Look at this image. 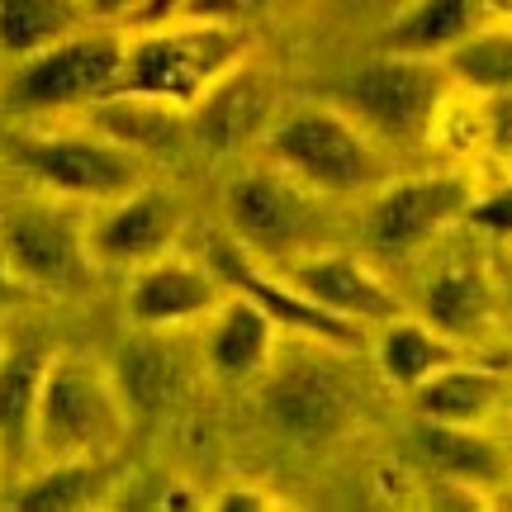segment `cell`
Returning a JSON list of instances; mask_svg holds the SVG:
<instances>
[{
    "label": "cell",
    "mask_w": 512,
    "mask_h": 512,
    "mask_svg": "<svg viewBox=\"0 0 512 512\" xmlns=\"http://www.w3.org/2000/svg\"><path fill=\"white\" fill-rule=\"evenodd\" d=\"M252 57L247 24H219V19H162L143 24L124 38V72L114 95H147L176 110H195L214 81Z\"/></svg>",
    "instance_id": "1"
},
{
    "label": "cell",
    "mask_w": 512,
    "mask_h": 512,
    "mask_svg": "<svg viewBox=\"0 0 512 512\" xmlns=\"http://www.w3.org/2000/svg\"><path fill=\"white\" fill-rule=\"evenodd\" d=\"M128 432V403L114 384V370L91 356L57 351L48 356L38 389L34 456L38 460H110Z\"/></svg>",
    "instance_id": "2"
},
{
    "label": "cell",
    "mask_w": 512,
    "mask_h": 512,
    "mask_svg": "<svg viewBox=\"0 0 512 512\" xmlns=\"http://www.w3.org/2000/svg\"><path fill=\"white\" fill-rule=\"evenodd\" d=\"M124 72V34L114 29H76L29 57H15L10 76H0V100L15 114L86 110L114 95Z\"/></svg>",
    "instance_id": "3"
},
{
    "label": "cell",
    "mask_w": 512,
    "mask_h": 512,
    "mask_svg": "<svg viewBox=\"0 0 512 512\" xmlns=\"http://www.w3.org/2000/svg\"><path fill=\"white\" fill-rule=\"evenodd\" d=\"M271 157L313 195H366L384 185V152L356 114L309 105L271 124Z\"/></svg>",
    "instance_id": "4"
},
{
    "label": "cell",
    "mask_w": 512,
    "mask_h": 512,
    "mask_svg": "<svg viewBox=\"0 0 512 512\" xmlns=\"http://www.w3.org/2000/svg\"><path fill=\"white\" fill-rule=\"evenodd\" d=\"M451 86L456 81L441 57L375 48V57L361 62V72L351 76L347 100L370 133H380L389 143H427L441 128Z\"/></svg>",
    "instance_id": "5"
},
{
    "label": "cell",
    "mask_w": 512,
    "mask_h": 512,
    "mask_svg": "<svg viewBox=\"0 0 512 512\" xmlns=\"http://www.w3.org/2000/svg\"><path fill=\"white\" fill-rule=\"evenodd\" d=\"M309 347H275L261 380V408L275 432H285L299 446H328L356 422V389Z\"/></svg>",
    "instance_id": "6"
},
{
    "label": "cell",
    "mask_w": 512,
    "mask_h": 512,
    "mask_svg": "<svg viewBox=\"0 0 512 512\" xmlns=\"http://www.w3.org/2000/svg\"><path fill=\"white\" fill-rule=\"evenodd\" d=\"M19 166L43 181L62 200L110 204L128 190L143 185V157L114 143L110 133L86 128V133H34L19 138Z\"/></svg>",
    "instance_id": "7"
},
{
    "label": "cell",
    "mask_w": 512,
    "mask_h": 512,
    "mask_svg": "<svg viewBox=\"0 0 512 512\" xmlns=\"http://www.w3.org/2000/svg\"><path fill=\"white\" fill-rule=\"evenodd\" d=\"M228 228L247 256L285 261L304 252L318 223V195L304 181H294L285 166H247L223 195Z\"/></svg>",
    "instance_id": "8"
},
{
    "label": "cell",
    "mask_w": 512,
    "mask_h": 512,
    "mask_svg": "<svg viewBox=\"0 0 512 512\" xmlns=\"http://www.w3.org/2000/svg\"><path fill=\"white\" fill-rule=\"evenodd\" d=\"M0 252L29 290H72L91 266V242L86 223L67 204H15L0 219Z\"/></svg>",
    "instance_id": "9"
},
{
    "label": "cell",
    "mask_w": 512,
    "mask_h": 512,
    "mask_svg": "<svg viewBox=\"0 0 512 512\" xmlns=\"http://www.w3.org/2000/svg\"><path fill=\"white\" fill-rule=\"evenodd\" d=\"M209 266L219 271V280L228 290L256 299V304L275 318L280 332H294V337L318 342V347H332V351H366V328H361V323L318 309V304L304 299L280 271H261L256 256H247L242 247H233V242H214V247H209Z\"/></svg>",
    "instance_id": "10"
},
{
    "label": "cell",
    "mask_w": 512,
    "mask_h": 512,
    "mask_svg": "<svg viewBox=\"0 0 512 512\" xmlns=\"http://www.w3.org/2000/svg\"><path fill=\"white\" fill-rule=\"evenodd\" d=\"M475 200V185L441 171V176H408V181H384L370 204V242L380 252H413L422 242H432L441 228L465 219V209Z\"/></svg>",
    "instance_id": "11"
},
{
    "label": "cell",
    "mask_w": 512,
    "mask_h": 512,
    "mask_svg": "<svg viewBox=\"0 0 512 512\" xmlns=\"http://www.w3.org/2000/svg\"><path fill=\"white\" fill-rule=\"evenodd\" d=\"M223 294H228V285L209 261H185L171 247L166 256L133 266L128 318H133V328H190L219 309Z\"/></svg>",
    "instance_id": "12"
},
{
    "label": "cell",
    "mask_w": 512,
    "mask_h": 512,
    "mask_svg": "<svg viewBox=\"0 0 512 512\" xmlns=\"http://www.w3.org/2000/svg\"><path fill=\"white\" fill-rule=\"evenodd\" d=\"M185 328H138L114 356V384L128 403V418L171 413L190 394L200 356L181 342Z\"/></svg>",
    "instance_id": "13"
},
{
    "label": "cell",
    "mask_w": 512,
    "mask_h": 512,
    "mask_svg": "<svg viewBox=\"0 0 512 512\" xmlns=\"http://www.w3.org/2000/svg\"><path fill=\"white\" fill-rule=\"evenodd\" d=\"M181 238V204L171 190L138 185L105 204V214L86 228L91 261L100 266H143L152 256H166Z\"/></svg>",
    "instance_id": "14"
},
{
    "label": "cell",
    "mask_w": 512,
    "mask_h": 512,
    "mask_svg": "<svg viewBox=\"0 0 512 512\" xmlns=\"http://www.w3.org/2000/svg\"><path fill=\"white\" fill-rule=\"evenodd\" d=\"M280 275H285L304 299H313L318 309L337 313V318H351V323H361V328H380L389 318L408 313V304H403L399 294L389 290L380 275L351 252H313V256H304V261H290Z\"/></svg>",
    "instance_id": "15"
},
{
    "label": "cell",
    "mask_w": 512,
    "mask_h": 512,
    "mask_svg": "<svg viewBox=\"0 0 512 512\" xmlns=\"http://www.w3.org/2000/svg\"><path fill=\"white\" fill-rule=\"evenodd\" d=\"M275 124V86L256 72L252 57H242L233 72L214 81L190 110V138L214 152H238Z\"/></svg>",
    "instance_id": "16"
},
{
    "label": "cell",
    "mask_w": 512,
    "mask_h": 512,
    "mask_svg": "<svg viewBox=\"0 0 512 512\" xmlns=\"http://www.w3.org/2000/svg\"><path fill=\"white\" fill-rule=\"evenodd\" d=\"M275 347H280V328H275L271 313L261 309L256 299H247V294L228 290L219 309L209 313L200 361L214 370L219 380L242 384V380H256V375L266 370Z\"/></svg>",
    "instance_id": "17"
},
{
    "label": "cell",
    "mask_w": 512,
    "mask_h": 512,
    "mask_svg": "<svg viewBox=\"0 0 512 512\" xmlns=\"http://www.w3.org/2000/svg\"><path fill=\"white\" fill-rule=\"evenodd\" d=\"M508 394V380L503 370L494 366H479L475 356H465L456 366H441L437 375L408 394L418 418L427 422H456V427H484V422L498 413V403Z\"/></svg>",
    "instance_id": "18"
},
{
    "label": "cell",
    "mask_w": 512,
    "mask_h": 512,
    "mask_svg": "<svg viewBox=\"0 0 512 512\" xmlns=\"http://www.w3.org/2000/svg\"><path fill=\"white\" fill-rule=\"evenodd\" d=\"M48 356L34 347L0 351V456L15 475L34 460V422H38V389H43Z\"/></svg>",
    "instance_id": "19"
},
{
    "label": "cell",
    "mask_w": 512,
    "mask_h": 512,
    "mask_svg": "<svg viewBox=\"0 0 512 512\" xmlns=\"http://www.w3.org/2000/svg\"><path fill=\"white\" fill-rule=\"evenodd\" d=\"M418 446L437 465V475H446L456 489H494V484H508L512 475V460L503 456V446L489 441L479 427L418 418Z\"/></svg>",
    "instance_id": "20"
},
{
    "label": "cell",
    "mask_w": 512,
    "mask_h": 512,
    "mask_svg": "<svg viewBox=\"0 0 512 512\" xmlns=\"http://www.w3.org/2000/svg\"><path fill=\"white\" fill-rule=\"evenodd\" d=\"M375 356H380L384 375L399 384L403 394H413V389H418L427 375H437L441 366H456V361H465V356H470V347H465V342H456V337H446L441 328H432L427 318L399 313V318L380 323V347H375Z\"/></svg>",
    "instance_id": "21"
},
{
    "label": "cell",
    "mask_w": 512,
    "mask_h": 512,
    "mask_svg": "<svg viewBox=\"0 0 512 512\" xmlns=\"http://www.w3.org/2000/svg\"><path fill=\"white\" fill-rule=\"evenodd\" d=\"M484 19H489V0H413L384 29L380 48H389V53H418V57H446Z\"/></svg>",
    "instance_id": "22"
},
{
    "label": "cell",
    "mask_w": 512,
    "mask_h": 512,
    "mask_svg": "<svg viewBox=\"0 0 512 512\" xmlns=\"http://www.w3.org/2000/svg\"><path fill=\"white\" fill-rule=\"evenodd\" d=\"M110 489V460H43V470L34 479H24L10 503L19 512H86L105 508Z\"/></svg>",
    "instance_id": "23"
},
{
    "label": "cell",
    "mask_w": 512,
    "mask_h": 512,
    "mask_svg": "<svg viewBox=\"0 0 512 512\" xmlns=\"http://www.w3.org/2000/svg\"><path fill=\"white\" fill-rule=\"evenodd\" d=\"M494 285H489V275L479 271V266H446V271L432 275V285H427V299H422V318L441 328L446 337H456V342H470L479 332L494 323Z\"/></svg>",
    "instance_id": "24"
},
{
    "label": "cell",
    "mask_w": 512,
    "mask_h": 512,
    "mask_svg": "<svg viewBox=\"0 0 512 512\" xmlns=\"http://www.w3.org/2000/svg\"><path fill=\"white\" fill-rule=\"evenodd\" d=\"M95 128L124 143L128 152H162L190 138V110L147 100V95H105L95 105Z\"/></svg>",
    "instance_id": "25"
},
{
    "label": "cell",
    "mask_w": 512,
    "mask_h": 512,
    "mask_svg": "<svg viewBox=\"0 0 512 512\" xmlns=\"http://www.w3.org/2000/svg\"><path fill=\"white\" fill-rule=\"evenodd\" d=\"M95 24L86 0H0V57H29Z\"/></svg>",
    "instance_id": "26"
},
{
    "label": "cell",
    "mask_w": 512,
    "mask_h": 512,
    "mask_svg": "<svg viewBox=\"0 0 512 512\" xmlns=\"http://www.w3.org/2000/svg\"><path fill=\"white\" fill-rule=\"evenodd\" d=\"M456 86L475 95H512V24L484 19L441 57Z\"/></svg>",
    "instance_id": "27"
},
{
    "label": "cell",
    "mask_w": 512,
    "mask_h": 512,
    "mask_svg": "<svg viewBox=\"0 0 512 512\" xmlns=\"http://www.w3.org/2000/svg\"><path fill=\"white\" fill-rule=\"evenodd\" d=\"M465 223L479 228V233H489V238L512 242V181L489 190V195H475L470 209H465Z\"/></svg>",
    "instance_id": "28"
},
{
    "label": "cell",
    "mask_w": 512,
    "mask_h": 512,
    "mask_svg": "<svg viewBox=\"0 0 512 512\" xmlns=\"http://www.w3.org/2000/svg\"><path fill=\"white\" fill-rule=\"evenodd\" d=\"M204 508H214V512H275V508H290V503L280 494H271V489L252 484V479H238V484H223Z\"/></svg>",
    "instance_id": "29"
},
{
    "label": "cell",
    "mask_w": 512,
    "mask_h": 512,
    "mask_svg": "<svg viewBox=\"0 0 512 512\" xmlns=\"http://www.w3.org/2000/svg\"><path fill=\"white\" fill-rule=\"evenodd\" d=\"M256 10H266V0H181L176 15L181 19H219V24H247Z\"/></svg>",
    "instance_id": "30"
},
{
    "label": "cell",
    "mask_w": 512,
    "mask_h": 512,
    "mask_svg": "<svg viewBox=\"0 0 512 512\" xmlns=\"http://www.w3.org/2000/svg\"><path fill=\"white\" fill-rule=\"evenodd\" d=\"M143 5L147 0H86V10H91L95 24H133Z\"/></svg>",
    "instance_id": "31"
},
{
    "label": "cell",
    "mask_w": 512,
    "mask_h": 512,
    "mask_svg": "<svg viewBox=\"0 0 512 512\" xmlns=\"http://www.w3.org/2000/svg\"><path fill=\"white\" fill-rule=\"evenodd\" d=\"M24 294H29V285L19 280V271L10 266V256L0 252V309H10V304H19Z\"/></svg>",
    "instance_id": "32"
},
{
    "label": "cell",
    "mask_w": 512,
    "mask_h": 512,
    "mask_svg": "<svg viewBox=\"0 0 512 512\" xmlns=\"http://www.w3.org/2000/svg\"><path fill=\"white\" fill-rule=\"evenodd\" d=\"M181 10V0H147L143 10H138V19H133V29H143V24H162V19H171Z\"/></svg>",
    "instance_id": "33"
},
{
    "label": "cell",
    "mask_w": 512,
    "mask_h": 512,
    "mask_svg": "<svg viewBox=\"0 0 512 512\" xmlns=\"http://www.w3.org/2000/svg\"><path fill=\"white\" fill-rule=\"evenodd\" d=\"M503 508H512V475H508V498H503Z\"/></svg>",
    "instance_id": "34"
},
{
    "label": "cell",
    "mask_w": 512,
    "mask_h": 512,
    "mask_svg": "<svg viewBox=\"0 0 512 512\" xmlns=\"http://www.w3.org/2000/svg\"><path fill=\"white\" fill-rule=\"evenodd\" d=\"M5 475H10V470H5V456H0V479H5Z\"/></svg>",
    "instance_id": "35"
},
{
    "label": "cell",
    "mask_w": 512,
    "mask_h": 512,
    "mask_svg": "<svg viewBox=\"0 0 512 512\" xmlns=\"http://www.w3.org/2000/svg\"><path fill=\"white\" fill-rule=\"evenodd\" d=\"M0 76H5V67H0Z\"/></svg>",
    "instance_id": "36"
}]
</instances>
